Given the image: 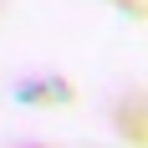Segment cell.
Returning <instances> with one entry per match:
<instances>
[{"mask_svg": "<svg viewBox=\"0 0 148 148\" xmlns=\"http://www.w3.org/2000/svg\"><path fill=\"white\" fill-rule=\"evenodd\" d=\"M112 5H123L128 15H138V10H143V0H112Z\"/></svg>", "mask_w": 148, "mask_h": 148, "instance_id": "1", "label": "cell"}]
</instances>
